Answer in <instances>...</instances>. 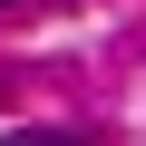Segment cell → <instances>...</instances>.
I'll return each mask as SVG.
<instances>
[{
    "label": "cell",
    "instance_id": "obj_1",
    "mask_svg": "<svg viewBox=\"0 0 146 146\" xmlns=\"http://www.w3.org/2000/svg\"><path fill=\"white\" fill-rule=\"evenodd\" d=\"M39 146H68V136H39Z\"/></svg>",
    "mask_w": 146,
    "mask_h": 146
},
{
    "label": "cell",
    "instance_id": "obj_2",
    "mask_svg": "<svg viewBox=\"0 0 146 146\" xmlns=\"http://www.w3.org/2000/svg\"><path fill=\"white\" fill-rule=\"evenodd\" d=\"M0 146H20V136H0Z\"/></svg>",
    "mask_w": 146,
    "mask_h": 146
}]
</instances>
